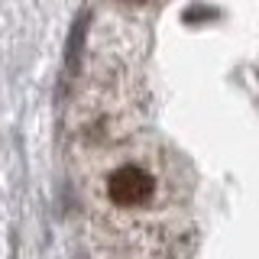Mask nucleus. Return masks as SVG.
<instances>
[{"instance_id":"obj_1","label":"nucleus","mask_w":259,"mask_h":259,"mask_svg":"<svg viewBox=\"0 0 259 259\" xmlns=\"http://www.w3.org/2000/svg\"><path fill=\"white\" fill-rule=\"evenodd\" d=\"M84 198L110 259H175L191 233L182 159L152 136L104 146L84 165Z\"/></svg>"}]
</instances>
